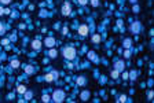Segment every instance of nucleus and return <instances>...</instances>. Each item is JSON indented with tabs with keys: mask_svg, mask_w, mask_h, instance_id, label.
I'll return each instance as SVG.
<instances>
[{
	"mask_svg": "<svg viewBox=\"0 0 154 103\" xmlns=\"http://www.w3.org/2000/svg\"><path fill=\"white\" fill-rule=\"evenodd\" d=\"M92 40H94V41H95V43H99V41H101V37H99V36H98V34H95V36H94V37H92Z\"/></svg>",
	"mask_w": 154,
	"mask_h": 103,
	"instance_id": "nucleus-11",
	"label": "nucleus"
},
{
	"mask_svg": "<svg viewBox=\"0 0 154 103\" xmlns=\"http://www.w3.org/2000/svg\"><path fill=\"white\" fill-rule=\"evenodd\" d=\"M153 96H154L153 92H149V98H150V99H153Z\"/></svg>",
	"mask_w": 154,
	"mask_h": 103,
	"instance_id": "nucleus-20",
	"label": "nucleus"
},
{
	"mask_svg": "<svg viewBox=\"0 0 154 103\" xmlns=\"http://www.w3.org/2000/svg\"><path fill=\"white\" fill-rule=\"evenodd\" d=\"M52 78H54V77H52V74H47V76H45V80H47L48 82H50V81H52Z\"/></svg>",
	"mask_w": 154,
	"mask_h": 103,
	"instance_id": "nucleus-14",
	"label": "nucleus"
},
{
	"mask_svg": "<svg viewBox=\"0 0 154 103\" xmlns=\"http://www.w3.org/2000/svg\"><path fill=\"white\" fill-rule=\"evenodd\" d=\"M3 12H4V11H3V10H1V8H0V14H3Z\"/></svg>",
	"mask_w": 154,
	"mask_h": 103,
	"instance_id": "nucleus-22",
	"label": "nucleus"
},
{
	"mask_svg": "<svg viewBox=\"0 0 154 103\" xmlns=\"http://www.w3.org/2000/svg\"><path fill=\"white\" fill-rule=\"evenodd\" d=\"M78 33H80L81 36H87V34H88V28H87V25H81V26L78 28Z\"/></svg>",
	"mask_w": 154,
	"mask_h": 103,
	"instance_id": "nucleus-3",
	"label": "nucleus"
},
{
	"mask_svg": "<svg viewBox=\"0 0 154 103\" xmlns=\"http://www.w3.org/2000/svg\"><path fill=\"white\" fill-rule=\"evenodd\" d=\"M25 70H26V73H32V71H33V69L30 68V66H28V68L25 69Z\"/></svg>",
	"mask_w": 154,
	"mask_h": 103,
	"instance_id": "nucleus-16",
	"label": "nucleus"
},
{
	"mask_svg": "<svg viewBox=\"0 0 154 103\" xmlns=\"http://www.w3.org/2000/svg\"><path fill=\"white\" fill-rule=\"evenodd\" d=\"M11 0H1V3H4V4H8Z\"/></svg>",
	"mask_w": 154,
	"mask_h": 103,
	"instance_id": "nucleus-19",
	"label": "nucleus"
},
{
	"mask_svg": "<svg viewBox=\"0 0 154 103\" xmlns=\"http://www.w3.org/2000/svg\"><path fill=\"white\" fill-rule=\"evenodd\" d=\"M87 1H88V0H78V3L83 4V6H84V4H87Z\"/></svg>",
	"mask_w": 154,
	"mask_h": 103,
	"instance_id": "nucleus-17",
	"label": "nucleus"
},
{
	"mask_svg": "<svg viewBox=\"0 0 154 103\" xmlns=\"http://www.w3.org/2000/svg\"><path fill=\"white\" fill-rule=\"evenodd\" d=\"M62 12H63V15H69V14H70V6H69V3H65V4H63Z\"/></svg>",
	"mask_w": 154,
	"mask_h": 103,
	"instance_id": "nucleus-4",
	"label": "nucleus"
},
{
	"mask_svg": "<svg viewBox=\"0 0 154 103\" xmlns=\"http://www.w3.org/2000/svg\"><path fill=\"white\" fill-rule=\"evenodd\" d=\"M50 56H51V58H55V56H56V51L55 50H51L50 51Z\"/></svg>",
	"mask_w": 154,
	"mask_h": 103,
	"instance_id": "nucleus-12",
	"label": "nucleus"
},
{
	"mask_svg": "<svg viewBox=\"0 0 154 103\" xmlns=\"http://www.w3.org/2000/svg\"><path fill=\"white\" fill-rule=\"evenodd\" d=\"M32 47L35 48V50H40V47H41V44H40V41L35 40V41H33V44H32Z\"/></svg>",
	"mask_w": 154,
	"mask_h": 103,
	"instance_id": "nucleus-6",
	"label": "nucleus"
},
{
	"mask_svg": "<svg viewBox=\"0 0 154 103\" xmlns=\"http://www.w3.org/2000/svg\"><path fill=\"white\" fill-rule=\"evenodd\" d=\"M112 77H113V78H117V77H118V70H114V71H113V73H112Z\"/></svg>",
	"mask_w": 154,
	"mask_h": 103,
	"instance_id": "nucleus-13",
	"label": "nucleus"
},
{
	"mask_svg": "<svg viewBox=\"0 0 154 103\" xmlns=\"http://www.w3.org/2000/svg\"><path fill=\"white\" fill-rule=\"evenodd\" d=\"M44 44L47 45V47H52L54 44H55V40H54L52 37H48V38H45V41H44Z\"/></svg>",
	"mask_w": 154,
	"mask_h": 103,
	"instance_id": "nucleus-5",
	"label": "nucleus"
},
{
	"mask_svg": "<svg viewBox=\"0 0 154 103\" xmlns=\"http://www.w3.org/2000/svg\"><path fill=\"white\" fill-rule=\"evenodd\" d=\"M18 92H19V94H25V92H26V88H25L24 85H21V87H18V89H17Z\"/></svg>",
	"mask_w": 154,
	"mask_h": 103,
	"instance_id": "nucleus-7",
	"label": "nucleus"
},
{
	"mask_svg": "<svg viewBox=\"0 0 154 103\" xmlns=\"http://www.w3.org/2000/svg\"><path fill=\"white\" fill-rule=\"evenodd\" d=\"M11 66H12V68H15V69H17L18 66H19V62H18V61H12V62H11Z\"/></svg>",
	"mask_w": 154,
	"mask_h": 103,
	"instance_id": "nucleus-9",
	"label": "nucleus"
},
{
	"mask_svg": "<svg viewBox=\"0 0 154 103\" xmlns=\"http://www.w3.org/2000/svg\"><path fill=\"white\" fill-rule=\"evenodd\" d=\"M84 82V78H78V84H83Z\"/></svg>",
	"mask_w": 154,
	"mask_h": 103,
	"instance_id": "nucleus-21",
	"label": "nucleus"
},
{
	"mask_svg": "<svg viewBox=\"0 0 154 103\" xmlns=\"http://www.w3.org/2000/svg\"><path fill=\"white\" fill-rule=\"evenodd\" d=\"M89 96V94L88 92H83V94H81V98H83V100H87V98Z\"/></svg>",
	"mask_w": 154,
	"mask_h": 103,
	"instance_id": "nucleus-10",
	"label": "nucleus"
},
{
	"mask_svg": "<svg viewBox=\"0 0 154 103\" xmlns=\"http://www.w3.org/2000/svg\"><path fill=\"white\" fill-rule=\"evenodd\" d=\"M122 69H124V63L118 62V63H117V70H122Z\"/></svg>",
	"mask_w": 154,
	"mask_h": 103,
	"instance_id": "nucleus-8",
	"label": "nucleus"
},
{
	"mask_svg": "<svg viewBox=\"0 0 154 103\" xmlns=\"http://www.w3.org/2000/svg\"><path fill=\"white\" fill-rule=\"evenodd\" d=\"M43 102H50V96H48V95H44V96H43Z\"/></svg>",
	"mask_w": 154,
	"mask_h": 103,
	"instance_id": "nucleus-15",
	"label": "nucleus"
},
{
	"mask_svg": "<svg viewBox=\"0 0 154 103\" xmlns=\"http://www.w3.org/2000/svg\"><path fill=\"white\" fill-rule=\"evenodd\" d=\"M63 55H65V58H66V59L72 61V59H73L74 56H76V51H74V48L68 47V48H65V50H63Z\"/></svg>",
	"mask_w": 154,
	"mask_h": 103,
	"instance_id": "nucleus-1",
	"label": "nucleus"
},
{
	"mask_svg": "<svg viewBox=\"0 0 154 103\" xmlns=\"http://www.w3.org/2000/svg\"><path fill=\"white\" fill-rule=\"evenodd\" d=\"M92 6H98V0H92Z\"/></svg>",
	"mask_w": 154,
	"mask_h": 103,
	"instance_id": "nucleus-18",
	"label": "nucleus"
},
{
	"mask_svg": "<svg viewBox=\"0 0 154 103\" xmlns=\"http://www.w3.org/2000/svg\"><path fill=\"white\" fill-rule=\"evenodd\" d=\"M52 99H54V102H62L63 99H65V92L63 91H61V89H58V91H55L54 92V95H52Z\"/></svg>",
	"mask_w": 154,
	"mask_h": 103,
	"instance_id": "nucleus-2",
	"label": "nucleus"
}]
</instances>
